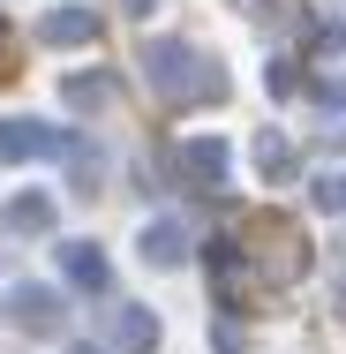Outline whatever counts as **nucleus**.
Returning <instances> with one entry per match:
<instances>
[{
  "label": "nucleus",
  "mask_w": 346,
  "mask_h": 354,
  "mask_svg": "<svg viewBox=\"0 0 346 354\" xmlns=\"http://www.w3.org/2000/svg\"><path fill=\"white\" fill-rule=\"evenodd\" d=\"M143 68H151V83H158L166 98H218V75H196L204 61H196V46H181V38H151V46H143Z\"/></svg>",
  "instance_id": "nucleus-1"
},
{
  "label": "nucleus",
  "mask_w": 346,
  "mask_h": 354,
  "mask_svg": "<svg viewBox=\"0 0 346 354\" xmlns=\"http://www.w3.org/2000/svg\"><path fill=\"white\" fill-rule=\"evenodd\" d=\"M61 129H46V121H23V113H15V121H0V158H8V166H23V158H46V151H61Z\"/></svg>",
  "instance_id": "nucleus-2"
},
{
  "label": "nucleus",
  "mask_w": 346,
  "mask_h": 354,
  "mask_svg": "<svg viewBox=\"0 0 346 354\" xmlns=\"http://www.w3.org/2000/svg\"><path fill=\"white\" fill-rule=\"evenodd\" d=\"M136 249H143V264H151V272H173V264L189 257V226H181V218H151Z\"/></svg>",
  "instance_id": "nucleus-3"
},
{
  "label": "nucleus",
  "mask_w": 346,
  "mask_h": 354,
  "mask_svg": "<svg viewBox=\"0 0 346 354\" xmlns=\"http://www.w3.org/2000/svg\"><path fill=\"white\" fill-rule=\"evenodd\" d=\"M226 166H233V151L218 136H189L181 143V174H196L204 189H226Z\"/></svg>",
  "instance_id": "nucleus-4"
},
{
  "label": "nucleus",
  "mask_w": 346,
  "mask_h": 354,
  "mask_svg": "<svg viewBox=\"0 0 346 354\" xmlns=\"http://www.w3.org/2000/svg\"><path fill=\"white\" fill-rule=\"evenodd\" d=\"M113 347H121V354H151V347H158V317H151L143 301H121V317H113Z\"/></svg>",
  "instance_id": "nucleus-5"
},
{
  "label": "nucleus",
  "mask_w": 346,
  "mask_h": 354,
  "mask_svg": "<svg viewBox=\"0 0 346 354\" xmlns=\"http://www.w3.org/2000/svg\"><path fill=\"white\" fill-rule=\"evenodd\" d=\"M38 30H46V46H90V38H98V15H90V8H53Z\"/></svg>",
  "instance_id": "nucleus-6"
},
{
  "label": "nucleus",
  "mask_w": 346,
  "mask_h": 354,
  "mask_svg": "<svg viewBox=\"0 0 346 354\" xmlns=\"http://www.w3.org/2000/svg\"><path fill=\"white\" fill-rule=\"evenodd\" d=\"M61 279H68V286H90V294H98V286H106V257H98L90 241H61Z\"/></svg>",
  "instance_id": "nucleus-7"
},
{
  "label": "nucleus",
  "mask_w": 346,
  "mask_h": 354,
  "mask_svg": "<svg viewBox=\"0 0 346 354\" xmlns=\"http://www.w3.org/2000/svg\"><path fill=\"white\" fill-rule=\"evenodd\" d=\"M0 226H15V234H46V226H53V196H15V204L0 212Z\"/></svg>",
  "instance_id": "nucleus-8"
},
{
  "label": "nucleus",
  "mask_w": 346,
  "mask_h": 354,
  "mask_svg": "<svg viewBox=\"0 0 346 354\" xmlns=\"http://www.w3.org/2000/svg\"><path fill=\"white\" fill-rule=\"evenodd\" d=\"M15 317H23L30 332H46V324H53V286H15Z\"/></svg>",
  "instance_id": "nucleus-9"
},
{
  "label": "nucleus",
  "mask_w": 346,
  "mask_h": 354,
  "mask_svg": "<svg viewBox=\"0 0 346 354\" xmlns=\"http://www.w3.org/2000/svg\"><path fill=\"white\" fill-rule=\"evenodd\" d=\"M106 91H113L106 75H68V91H61V98H68V106H106Z\"/></svg>",
  "instance_id": "nucleus-10"
},
{
  "label": "nucleus",
  "mask_w": 346,
  "mask_h": 354,
  "mask_svg": "<svg viewBox=\"0 0 346 354\" xmlns=\"http://www.w3.org/2000/svg\"><path fill=\"white\" fill-rule=\"evenodd\" d=\"M256 166H264V174H286V166H294L286 136H271V129H264V136H256Z\"/></svg>",
  "instance_id": "nucleus-11"
},
{
  "label": "nucleus",
  "mask_w": 346,
  "mask_h": 354,
  "mask_svg": "<svg viewBox=\"0 0 346 354\" xmlns=\"http://www.w3.org/2000/svg\"><path fill=\"white\" fill-rule=\"evenodd\" d=\"M309 196H316V212H346V174H324Z\"/></svg>",
  "instance_id": "nucleus-12"
},
{
  "label": "nucleus",
  "mask_w": 346,
  "mask_h": 354,
  "mask_svg": "<svg viewBox=\"0 0 346 354\" xmlns=\"http://www.w3.org/2000/svg\"><path fill=\"white\" fill-rule=\"evenodd\" d=\"M241 8H249V15H271V8H278V0H241Z\"/></svg>",
  "instance_id": "nucleus-13"
},
{
  "label": "nucleus",
  "mask_w": 346,
  "mask_h": 354,
  "mask_svg": "<svg viewBox=\"0 0 346 354\" xmlns=\"http://www.w3.org/2000/svg\"><path fill=\"white\" fill-rule=\"evenodd\" d=\"M339 317H346V286H339Z\"/></svg>",
  "instance_id": "nucleus-14"
},
{
  "label": "nucleus",
  "mask_w": 346,
  "mask_h": 354,
  "mask_svg": "<svg viewBox=\"0 0 346 354\" xmlns=\"http://www.w3.org/2000/svg\"><path fill=\"white\" fill-rule=\"evenodd\" d=\"M339 143H346V121H339Z\"/></svg>",
  "instance_id": "nucleus-15"
}]
</instances>
